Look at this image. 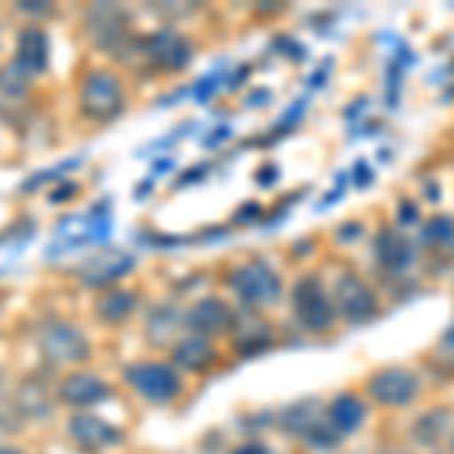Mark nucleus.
<instances>
[{
    "instance_id": "25",
    "label": "nucleus",
    "mask_w": 454,
    "mask_h": 454,
    "mask_svg": "<svg viewBox=\"0 0 454 454\" xmlns=\"http://www.w3.org/2000/svg\"><path fill=\"white\" fill-rule=\"evenodd\" d=\"M21 421H25V415L19 412L16 397L0 394V434H12V430H19Z\"/></svg>"
},
{
    "instance_id": "18",
    "label": "nucleus",
    "mask_w": 454,
    "mask_h": 454,
    "mask_svg": "<svg viewBox=\"0 0 454 454\" xmlns=\"http://www.w3.org/2000/svg\"><path fill=\"white\" fill-rule=\"evenodd\" d=\"M137 309V294L128 288H104L94 300V312L100 315V321H106V325H121V321H128L130 315Z\"/></svg>"
},
{
    "instance_id": "19",
    "label": "nucleus",
    "mask_w": 454,
    "mask_h": 454,
    "mask_svg": "<svg viewBox=\"0 0 454 454\" xmlns=\"http://www.w3.org/2000/svg\"><path fill=\"white\" fill-rule=\"evenodd\" d=\"M173 361H176V367H182L188 372H203L215 361V348H212V342L207 336H185V340L176 342Z\"/></svg>"
},
{
    "instance_id": "2",
    "label": "nucleus",
    "mask_w": 454,
    "mask_h": 454,
    "mask_svg": "<svg viewBox=\"0 0 454 454\" xmlns=\"http://www.w3.org/2000/svg\"><path fill=\"white\" fill-rule=\"evenodd\" d=\"M79 109L91 121H113L124 109L121 79L109 70H88L79 85Z\"/></svg>"
},
{
    "instance_id": "16",
    "label": "nucleus",
    "mask_w": 454,
    "mask_h": 454,
    "mask_svg": "<svg viewBox=\"0 0 454 454\" xmlns=\"http://www.w3.org/2000/svg\"><path fill=\"white\" fill-rule=\"evenodd\" d=\"M31 82L34 79L16 61L0 67V113L4 115L21 113L27 106V100H31Z\"/></svg>"
},
{
    "instance_id": "14",
    "label": "nucleus",
    "mask_w": 454,
    "mask_h": 454,
    "mask_svg": "<svg viewBox=\"0 0 454 454\" xmlns=\"http://www.w3.org/2000/svg\"><path fill=\"white\" fill-rule=\"evenodd\" d=\"M376 261L387 273H406L415 263V246L403 233L382 227L376 233Z\"/></svg>"
},
{
    "instance_id": "4",
    "label": "nucleus",
    "mask_w": 454,
    "mask_h": 454,
    "mask_svg": "<svg viewBox=\"0 0 454 454\" xmlns=\"http://www.w3.org/2000/svg\"><path fill=\"white\" fill-rule=\"evenodd\" d=\"M291 306H294V318L300 321V327L312 333H325L336 325L333 300L315 276L297 279L294 291H291Z\"/></svg>"
},
{
    "instance_id": "21",
    "label": "nucleus",
    "mask_w": 454,
    "mask_h": 454,
    "mask_svg": "<svg viewBox=\"0 0 454 454\" xmlns=\"http://www.w3.org/2000/svg\"><path fill=\"white\" fill-rule=\"evenodd\" d=\"M185 321L179 318L176 306H155L152 315L145 318V333L155 340V346H170V336L179 331Z\"/></svg>"
},
{
    "instance_id": "7",
    "label": "nucleus",
    "mask_w": 454,
    "mask_h": 454,
    "mask_svg": "<svg viewBox=\"0 0 454 454\" xmlns=\"http://www.w3.org/2000/svg\"><path fill=\"white\" fill-rule=\"evenodd\" d=\"M333 306L340 309V315L351 325H361V321L376 318L379 312V297L376 291L370 288L361 276L355 273H342L336 279V291H333Z\"/></svg>"
},
{
    "instance_id": "12",
    "label": "nucleus",
    "mask_w": 454,
    "mask_h": 454,
    "mask_svg": "<svg viewBox=\"0 0 454 454\" xmlns=\"http://www.w3.org/2000/svg\"><path fill=\"white\" fill-rule=\"evenodd\" d=\"M185 325L192 327L197 336H218V333H227L233 325H237V318H233L231 306L224 303V300H215V297H207L200 300V303L194 306L192 312H188Z\"/></svg>"
},
{
    "instance_id": "24",
    "label": "nucleus",
    "mask_w": 454,
    "mask_h": 454,
    "mask_svg": "<svg viewBox=\"0 0 454 454\" xmlns=\"http://www.w3.org/2000/svg\"><path fill=\"white\" fill-rule=\"evenodd\" d=\"M421 243L430 246V248H449V246H454V218L436 215V218H430V222H424Z\"/></svg>"
},
{
    "instance_id": "23",
    "label": "nucleus",
    "mask_w": 454,
    "mask_h": 454,
    "mask_svg": "<svg viewBox=\"0 0 454 454\" xmlns=\"http://www.w3.org/2000/svg\"><path fill=\"white\" fill-rule=\"evenodd\" d=\"M19 412L25 415H31V419H43V415L49 412V391H46V385L40 382V379H27V382H21L19 387Z\"/></svg>"
},
{
    "instance_id": "15",
    "label": "nucleus",
    "mask_w": 454,
    "mask_h": 454,
    "mask_svg": "<svg viewBox=\"0 0 454 454\" xmlns=\"http://www.w3.org/2000/svg\"><path fill=\"white\" fill-rule=\"evenodd\" d=\"M12 61H16L31 79L43 76L49 67V36H46V31H40V27H25L16 40V58H12Z\"/></svg>"
},
{
    "instance_id": "33",
    "label": "nucleus",
    "mask_w": 454,
    "mask_h": 454,
    "mask_svg": "<svg viewBox=\"0 0 454 454\" xmlns=\"http://www.w3.org/2000/svg\"><path fill=\"white\" fill-rule=\"evenodd\" d=\"M451 449H454V439H451Z\"/></svg>"
},
{
    "instance_id": "30",
    "label": "nucleus",
    "mask_w": 454,
    "mask_h": 454,
    "mask_svg": "<svg viewBox=\"0 0 454 454\" xmlns=\"http://www.w3.org/2000/svg\"><path fill=\"white\" fill-rule=\"evenodd\" d=\"M442 348L449 351V355H454V325L442 333Z\"/></svg>"
},
{
    "instance_id": "26",
    "label": "nucleus",
    "mask_w": 454,
    "mask_h": 454,
    "mask_svg": "<svg viewBox=\"0 0 454 454\" xmlns=\"http://www.w3.org/2000/svg\"><path fill=\"white\" fill-rule=\"evenodd\" d=\"M400 224H419V207L412 200H403L400 203V215H397Z\"/></svg>"
},
{
    "instance_id": "8",
    "label": "nucleus",
    "mask_w": 454,
    "mask_h": 454,
    "mask_svg": "<svg viewBox=\"0 0 454 454\" xmlns=\"http://www.w3.org/2000/svg\"><path fill=\"white\" fill-rule=\"evenodd\" d=\"M370 397L382 406H409L421 391V382L412 370L406 367H382L370 376L367 382Z\"/></svg>"
},
{
    "instance_id": "13",
    "label": "nucleus",
    "mask_w": 454,
    "mask_h": 454,
    "mask_svg": "<svg viewBox=\"0 0 454 454\" xmlns=\"http://www.w3.org/2000/svg\"><path fill=\"white\" fill-rule=\"evenodd\" d=\"M58 397L67 403V406H79V409L98 406V403H104L109 397V385L100 376H94V372H73V376H67L58 385Z\"/></svg>"
},
{
    "instance_id": "28",
    "label": "nucleus",
    "mask_w": 454,
    "mask_h": 454,
    "mask_svg": "<svg viewBox=\"0 0 454 454\" xmlns=\"http://www.w3.org/2000/svg\"><path fill=\"white\" fill-rule=\"evenodd\" d=\"M355 170H357V185H370V182H372V170H370V164H364V160H357Z\"/></svg>"
},
{
    "instance_id": "20",
    "label": "nucleus",
    "mask_w": 454,
    "mask_h": 454,
    "mask_svg": "<svg viewBox=\"0 0 454 454\" xmlns=\"http://www.w3.org/2000/svg\"><path fill=\"white\" fill-rule=\"evenodd\" d=\"M327 415L321 412V403L318 400H300L294 406L288 409V412L282 415V427L288 430V434L294 436H309L318 424H325Z\"/></svg>"
},
{
    "instance_id": "32",
    "label": "nucleus",
    "mask_w": 454,
    "mask_h": 454,
    "mask_svg": "<svg viewBox=\"0 0 454 454\" xmlns=\"http://www.w3.org/2000/svg\"><path fill=\"white\" fill-rule=\"evenodd\" d=\"M387 454H403V451H387Z\"/></svg>"
},
{
    "instance_id": "3",
    "label": "nucleus",
    "mask_w": 454,
    "mask_h": 454,
    "mask_svg": "<svg viewBox=\"0 0 454 454\" xmlns=\"http://www.w3.org/2000/svg\"><path fill=\"white\" fill-rule=\"evenodd\" d=\"M227 285H231V291L243 300L246 306H273L282 300L279 273L263 261L239 263L237 270H231Z\"/></svg>"
},
{
    "instance_id": "9",
    "label": "nucleus",
    "mask_w": 454,
    "mask_h": 454,
    "mask_svg": "<svg viewBox=\"0 0 454 454\" xmlns=\"http://www.w3.org/2000/svg\"><path fill=\"white\" fill-rule=\"evenodd\" d=\"M192 43L185 40L182 34H176V31H155L152 36H145V40L140 43V55L145 58V61L152 64V67H158V70H182L188 61H192Z\"/></svg>"
},
{
    "instance_id": "29",
    "label": "nucleus",
    "mask_w": 454,
    "mask_h": 454,
    "mask_svg": "<svg viewBox=\"0 0 454 454\" xmlns=\"http://www.w3.org/2000/svg\"><path fill=\"white\" fill-rule=\"evenodd\" d=\"M233 454H273L267 449V445H261V442H248V445H243V449H237Z\"/></svg>"
},
{
    "instance_id": "10",
    "label": "nucleus",
    "mask_w": 454,
    "mask_h": 454,
    "mask_svg": "<svg viewBox=\"0 0 454 454\" xmlns=\"http://www.w3.org/2000/svg\"><path fill=\"white\" fill-rule=\"evenodd\" d=\"M134 270V254L130 252H119V248H104L94 258H88L82 267H79V282L88 285L94 291L113 288L121 276H128Z\"/></svg>"
},
{
    "instance_id": "5",
    "label": "nucleus",
    "mask_w": 454,
    "mask_h": 454,
    "mask_svg": "<svg viewBox=\"0 0 454 454\" xmlns=\"http://www.w3.org/2000/svg\"><path fill=\"white\" fill-rule=\"evenodd\" d=\"M124 382L149 403H170L182 394L179 372H176L170 364H160V361L130 364V367L124 370Z\"/></svg>"
},
{
    "instance_id": "27",
    "label": "nucleus",
    "mask_w": 454,
    "mask_h": 454,
    "mask_svg": "<svg viewBox=\"0 0 454 454\" xmlns=\"http://www.w3.org/2000/svg\"><path fill=\"white\" fill-rule=\"evenodd\" d=\"M21 12H27V16H46V12H52V6L43 4V0H31V4H19Z\"/></svg>"
},
{
    "instance_id": "11",
    "label": "nucleus",
    "mask_w": 454,
    "mask_h": 454,
    "mask_svg": "<svg viewBox=\"0 0 454 454\" xmlns=\"http://www.w3.org/2000/svg\"><path fill=\"white\" fill-rule=\"evenodd\" d=\"M70 439L79 445V449L85 451H104V449H113V445H119L124 434L115 424H109L106 419H100V415H73L70 419Z\"/></svg>"
},
{
    "instance_id": "1",
    "label": "nucleus",
    "mask_w": 454,
    "mask_h": 454,
    "mask_svg": "<svg viewBox=\"0 0 454 454\" xmlns=\"http://www.w3.org/2000/svg\"><path fill=\"white\" fill-rule=\"evenodd\" d=\"M36 348L55 367H76V364H85L88 355H91L85 333L61 318H46L36 327Z\"/></svg>"
},
{
    "instance_id": "22",
    "label": "nucleus",
    "mask_w": 454,
    "mask_h": 454,
    "mask_svg": "<svg viewBox=\"0 0 454 454\" xmlns=\"http://www.w3.org/2000/svg\"><path fill=\"white\" fill-rule=\"evenodd\" d=\"M451 415L449 409H434V412H424L419 421L412 424V439L419 445H436L439 439L449 434Z\"/></svg>"
},
{
    "instance_id": "6",
    "label": "nucleus",
    "mask_w": 454,
    "mask_h": 454,
    "mask_svg": "<svg viewBox=\"0 0 454 454\" xmlns=\"http://www.w3.org/2000/svg\"><path fill=\"white\" fill-rule=\"evenodd\" d=\"M88 31H91L94 40L115 58H128L130 52L140 49V43L130 34V25L119 6H94V10L88 12Z\"/></svg>"
},
{
    "instance_id": "31",
    "label": "nucleus",
    "mask_w": 454,
    "mask_h": 454,
    "mask_svg": "<svg viewBox=\"0 0 454 454\" xmlns=\"http://www.w3.org/2000/svg\"><path fill=\"white\" fill-rule=\"evenodd\" d=\"M0 454H25L21 449H12V445H0Z\"/></svg>"
},
{
    "instance_id": "17",
    "label": "nucleus",
    "mask_w": 454,
    "mask_h": 454,
    "mask_svg": "<svg viewBox=\"0 0 454 454\" xmlns=\"http://www.w3.org/2000/svg\"><path fill=\"white\" fill-rule=\"evenodd\" d=\"M327 421H331V427L340 436H351L367 421V406H364V400L355 397V394H340V397L331 403V409H327Z\"/></svg>"
}]
</instances>
